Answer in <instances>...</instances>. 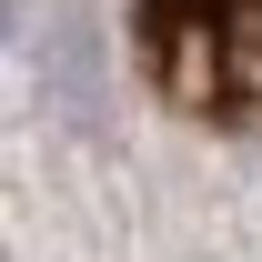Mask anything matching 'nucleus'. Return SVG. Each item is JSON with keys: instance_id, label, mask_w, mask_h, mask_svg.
<instances>
[{"instance_id": "f257e3e1", "label": "nucleus", "mask_w": 262, "mask_h": 262, "mask_svg": "<svg viewBox=\"0 0 262 262\" xmlns=\"http://www.w3.org/2000/svg\"><path fill=\"white\" fill-rule=\"evenodd\" d=\"M131 31L162 101L262 131V0H131Z\"/></svg>"}]
</instances>
